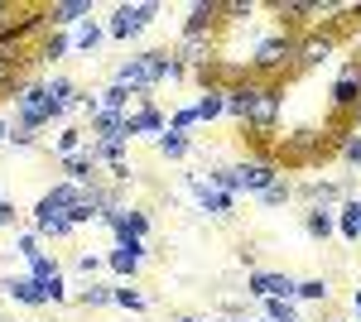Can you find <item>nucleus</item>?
Listing matches in <instances>:
<instances>
[{"label":"nucleus","instance_id":"nucleus-17","mask_svg":"<svg viewBox=\"0 0 361 322\" xmlns=\"http://www.w3.org/2000/svg\"><path fill=\"white\" fill-rule=\"evenodd\" d=\"M154 78L159 87H178V82H188V68L173 58V49H154Z\"/></svg>","mask_w":361,"mask_h":322},{"label":"nucleus","instance_id":"nucleus-44","mask_svg":"<svg viewBox=\"0 0 361 322\" xmlns=\"http://www.w3.org/2000/svg\"><path fill=\"white\" fill-rule=\"evenodd\" d=\"M5 10H10V0H0V20H5Z\"/></svg>","mask_w":361,"mask_h":322},{"label":"nucleus","instance_id":"nucleus-38","mask_svg":"<svg viewBox=\"0 0 361 322\" xmlns=\"http://www.w3.org/2000/svg\"><path fill=\"white\" fill-rule=\"evenodd\" d=\"M342 44L352 49V58H361V25H352L347 34H342Z\"/></svg>","mask_w":361,"mask_h":322},{"label":"nucleus","instance_id":"nucleus-3","mask_svg":"<svg viewBox=\"0 0 361 322\" xmlns=\"http://www.w3.org/2000/svg\"><path fill=\"white\" fill-rule=\"evenodd\" d=\"M173 58L188 68V78L202 68H217L222 63V34H193V29H178L173 39Z\"/></svg>","mask_w":361,"mask_h":322},{"label":"nucleus","instance_id":"nucleus-32","mask_svg":"<svg viewBox=\"0 0 361 322\" xmlns=\"http://www.w3.org/2000/svg\"><path fill=\"white\" fill-rule=\"evenodd\" d=\"M73 269H78L87 284H92V279H97V274L106 269V260H102V255H92V250H78V255H73Z\"/></svg>","mask_w":361,"mask_h":322},{"label":"nucleus","instance_id":"nucleus-16","mask_svg":"<svg viewBox=\"0 0 361 322\" xmlns=\"http://www.w3.org/2000/svg\"><path fill=\"white\" fill-rule=\"evenodd\" d=\"M333 231H337V212H333V207H308V212H304V236H308V241L323 245Z\"/></svg>","mask_w":361,"mask_h":322},{"label":"nucleus","instance_id":"nucleus-9","mask_svg":"<svg viewBox=\"0 0 361 322\" xmlns=\"http://www.w3.org/2000/svg\"><path fill=\"white\" fill-rule=\"evenodd\" d=\"M106 226H111L116 241H149V231H154V221H149L145 207H116L106 216Z\"/></svg>","mask_w":361,"mask_h":322},{"label":"nucleus","instance_id":"nucleus-4","mask_svg":"<svg viewBox=\"0 0 361 322\" xmlns=\"http://www.w3.org/2000/svg\"><path fill=\"white\" fill-rule=\"evenodd\" d=\"M328 111L333 116H357L361 111V58H342L333 73V87H328Z\"/></svg>","mask_w":361,"mask_h":322},{"label":"nucleus","instance_id":"nucleus-47","mask_svg":"<svg viewBox=\"0 0 361 322\" xmlns=\"http://www.w3.org/2000/svg\"><path fill=\"white\" fill-rule=\"evenodd\" d=\"M0 197H5V192H0Z\"/></svg>","mask_w":361,"mask_h":322},{"label":"nucleus","instance_id":"nucleus-15","mask_svg":"<svg viewBox=\"0 0 361 322\" xmlns=\"http://www.w3.org/2000/svg\"><path fill=\"white\" fill-rule=\"evenodd\" d=\"M87 144H92L87 125H63V130H58V140H54V159H58V163L73 159V154H82Z\"/></svg>","mask_w":361,"mask_h":322},{"label":"nucleus","instance_id":"nucleus-26","mask_svg":"<svg viewBox=\"0 0 361 322\" xmlns=\"http://www.w3.org/2000/svg\"><path fill=\"white\" fill-rule=\"evenodd\" d=\"M299 303H328V298H333V279H323V274H318V279H299Z\"/></svg>","mask_w":361,"mask_h":322},{"label":"nucleus","instance_id":"nucleus-19","mask_svg":"<svg viewBox=\"0 0 361 322\" xmlns=\"http://www.w3.org/2000/svg\"><path fill=\"white\" fill-rule=\"evenodd\" d=\"M106 39V25H97V15L73 29V54H97V44Z\"/></svg>","mask_w":361,"mask_h":322},{"label":"nucleus","instance_id":"nucleus-30","mask_svg":"<svg viewBox=\"0 0 361 322\" xmlns=\"http://www.w3.org/2000/svg\"><path fill=\"white\" fill-rule=\"evenodd\" d=\"M116 308H126V313H145V308H149V298L140 294L135 284H116Z\"/></svg>","mask_w":361,"mask_h":322},{"label":"nucleus","instance_id":"nucleus-31","mask_svg":"<svg viewBox=\"0 0 361 322\" xmlns=\"http://www.w3.org/2000/svg\"><path fill=\"white\" fill-rule=\"evenodd\" d=\"M15 255H20V260L44 255V241H39V231H34V226H29V231H15Z\"/></svg>","mask_w":361,"mask_h":322},{"label":"nucleus","instance_id":"nucleus-10","mask_svg":"<svg viewBox=\"0 0 361 322\" xmlns=\"http://www.w3.org/2000/svg\"><path fill=\"white\" fill-rule=\"evenodd\" d=\"M145 255H149L145 241H116L111 250H106V269H111L121 284H130V279L140 274V265H145Z\"/></svg>","mask_w":361,"mask_h":322},{"label":"nucleus","instance_id":"nucleus-24","mask_svg":"<svg viewBox=\"0 0 361 322\" xmlns=\"http://www.w3.org/2000/svg\"><path fill=\"white\" fill-rule=\"evenodd\" d=\"M255 202H260V207H284V202H294V178H289V173H279V178L260 192Z\"/></svg>","mask_w":361,"mask_h":322},{"label":"nucleus","instance_id":"nucleus-40","mask_svg":"<svg viewBox=\"0 0 361 322\" xmlns=\"http://www.w3.org/2000/svg\"><path fill=\"white\" fill-rule=\"evenodd\" d=\"M10 140V116H0V144Z\"/></svg>","mask_w":361,"mask_h":322},{"label":"nucleus","instance_id":"nucleus-46","mask_svg":"<svg viewBox=\"0 0 361 322\" xmlns=\"http://www.w3.org/2000/svg\"><path fill=\"white\" fill-rule=\"evenodd\" d=\"M236 322H265V318H236Z\"/></svg>","mask_w":361,"mask_h":322},{"label":"nucleus","instance_id":"nucleus-2","mask_svg":"<svg viewBox=\"0 0 361 322\" xmlns=\"http://www.w3.org/2000/svg\"><path fill=\"white\" fill-rule=\"evenodd\" d=\"M154 15H164V5L159 0H126V5H111V20H106V39L116 44H130L140 39Z\"/></svg>","mask_w":361,"mask_h":322},{"label":"nucleus","instance_id":"nucleus-33","mask_svg":"<svg viewBox=\"0 0 361 322\" xmlns=\"http://www.w3.org/2000/svg\"><path fill=\"white\" fill-rule=\"evenodd\" d=\"M197 125H202V120H197V111H193V106H178L173 116H169V130L188 135V140H193V130H197Z\"/></svg>","mask_w":361,"mask_h":322},{"label":"nucleus","instance_id":"nucleus-37","mask_svg":"<svg viewBox=\"0 0 361 322\" xmlns=\"http://www.w3.org/2000/svg\"><path fill=\"white\" fill-rule=\"evenodd\" d=\"M15 226H20V207L10 197H0V231H15Z\"/></svg>","mask_w":361,"mask_h":322},{"label":"nucleus","instance_id":"nucleus-22","mask_svg":"<svg viewBox=\"0 0 361 322\" xmlns=\"http://www.w3.org/2000/svg\"><path fill=\"white\" fill-rule=\"evenodd\" d=\"M29 226L39 231V241H73L78 236V226L68 216H44V221H29Z\"/></svg>","mask_w":361,"mask_h":322},{"label":"nucleus","instance_id":"nucleus-45","mask_svg":"<svg viewBox=\"0 0 361 322\" xmlns=\"http://www.w3.org/2000/svg\"><path fill=\"white\" fill-rule=\"evenodd\" d=\"M352 125H357V130H361V111H357V116H352Z\"/></svg>","mask_w":361,"mask_h":322},{"label":"nucleus","instance_id":"nucleus-1","mask_svg":"<svg viewBox=\"0 0 361 322\" xmlns=\"http://www.w3.org/2000/svg\"><path fill=\"white\" fill-rule=\"evenodd\" d=\"M333 159V149H328V135H323V125H299V130L279 135L275 140V163L284 168H313V163Z\"/></svg>","mask_w":361,"mask_h":322},{"label":"nucleus","instance_id":"nucleus-7","mask_svg":"<svg viewBox=\"0 0 361 322\" xmlns=\"http://www.w3.org/2000/svg\"><path fill=\"white\" fill-rule=\"evenodd\" d=\"M337 49H342V34H333V29H313V34H299V73H313V68L333 63Z\"/></svg>","mask_w":361,"mask_h":322},{"label":"nucleus","instance_id":"nucleus-39","mask_svg":"<svg viewBox=\"0 0 361 322\" xmlns=\"http://www.w3.org/2000/svg\"><path fill=\"white\" fill-rule=\"evenodd\" d=\"M236 260H241L246 269H255V245H246V241H241V250H236Z\"/></svg>","mask_w":361,"mask_h":322},{"label":"nucleus","instance_id":"nucleus-14","mask_svg":"<svg viewBox=\"0 0 361 322\" xmlns=\"http://www.w3.org/2000/svg\"><path fill=\"white\" fill-rule=\"evenodd\" d=\"M68 54H73V34L54 29V34H49V39L34 49V63H39V68H49V73H58V63H63Z\"/></svg>","mask_w":361,"mask_h":322},{"label":"nucleus","instance_id":"nucleus-34","mask_svg":"<svg viewBox=\"0 0 361 322\" xmlns=\"http://www.w3.org/2000/svg\"><path fill=\"white\" fill-rule=\"evenodd\" d=\"M10 149H39V130H29V125H15L10 120V140H5Z\"/></svg>","mask_w":361,"mask_h":322},{"label":"nucleus","instance_id":"nucleus-35","mask_svg":"<svg viewBox=\"0 0 361 322\" xmlns=\"http://www.w3.org/2000/svg\"><path fill=\"white\" fill-rule=\"evenodd\" d=\"M337 159L347 163V168H361V130L352 135V140H347V144H342V149H337Z\"/></svg>","mask_w":361,"mask_h":322},{"label":"nucleus","instance_id":"nucleus-23","mask_svg":"<svg viewBox=\"0 0 361 322\" xmlns=\"http://www.w3.org/2000/svg\"><path fill=\"white\" fill-rule=\"evenodd\" d=\"M197 120H217V116H226V87H207L202 97L193 101Z\"/></svg>","mask_w":361,"mask_h":322},{"label":"nucleus","instance_id":"nucleus-21","mask_svg":"<svg viewBox=\"0 0 361 322\" xmlns=\"http://www.w3.org/2000/svg\"><path fill=\"white\" fill-rule=\"evenodd\" d=\"M78 303L92 308V313H97V308H116V284H97V279H92V284L78 289Z\"/></svg>","mask_w":361,"mask_h":322},{"label":"nucleus","instance_id":"nucleus-20","mask_svg":"<svg viewBox=\"0 0 361 322\" xmlns=\"http://www.w3.org/2000/svg\"><path fill=\"white\" fill-rule=\"evenodd\" d=\"M154 154H159V159H188V154H193V140L178 135V130H164L154 140Z\"/></svg>","mask_w":361,"mask_h":322},{"label":"nucleus","instance_id":"nucleus-8","mask_svg":"<svg viewBox=\"0 0 361 322\" xmlns=\"http://www.w3.org/2000/svg\"><path fill=\"white\" fill-rule=\"evenodd\" d=\"M299 294V279L294 274H275V269H250L246 274V298H294Z\"/></svg>","mask_w":361,"mask_h":322},{"label":"nucleus","instance_id":"nucleus-43","mask_svg":"<svg viewBox=\"0 0 361 322\" xmlns=\"http://www.w3.org/2000/svg\"><path fill=\"white\" fill-rule=\"evenodd\" d=\"M352 20H357V25H361V0H357V5H352Z\"/></svg>","mask_w":361,"mask_h":322},{"label":"nucleus","instance_id":"nucleus-12","mask_svg":"<svg viewBox=\"0 0 361 322\" xmlns=\"http://www.w3.org/2000/svg\"><path fill=\"white\" fill-rule=\"evenodd\" d=\"M0 294L10 298V303H25V308H49V294H44L39 279H29V274H10V279H0Z\"/></svg>","mask_w":361,"mask_h":322},{"label":"nucleus","instance_id":"nucleus-27","mask_svg":"<svg viewBox=\"0 0 361 322\" xmlns=\"http://www.w3.org/2000/svg\"><path fill=\"white\" fill-rule=\"evenodd\" d=\"M130 97H135V92H126L121 82H106V87L97 92V101H102V111H116V116H121V111L130 106Z\"/></svg>","mask_w":361,"mask_h":322},{"label":"nucleus","instance_id":"nucleus-11","mask_svg":"<svg viewBox=\"0 0 361 322\" xmlns=\"http://www.w3.org/2000/svg\"><path fill=\"white\" fill-rule=\"evenodd\" d=\"M97 10H92V0H49V25L63 29V34H73V29L92 20Z\"/></svg>","mask_w":361,"mask_h":322},{"label":"nucleus","instance_id":"nucleus-42","mask_svg":"<svg viewBox=\"0 0 361 322\" xmlns=\"http://www.w3.org/2000/svg\"><path fill=\"white\" fill-rule=\"evenodd\" d=\"M173 322H207V318H193V313H183V318H173Z\"/></svg>","mask_w":361,"mask_h":322},{"label":"nucleus","instance_id":"nucleus-28","mask_svg":"<svg viewBox=\"0 0 361 322\" xmlns=\"http://www.w3.org/2000/svg\"><path fill=\"white\" fill-rule=\"evenodd\" d=\"M197 207H202L207 216H217V221H226V216H231V207H236V197L217 188V192H207V197H197Z\"/></svg>","mask_w":361,"mask_h":322},{"label":"nucleus","instance_id":"nucleus-36","mask_svg":"<svg viewBox=\"0 0 361 322\" xmlns=\"http://www.w3.org/2000/svg\"><path fill=\"white\" fill-rule=\"evenodd\" d=\"M39 289L49 294V303H63V298H68V279H63V274H54V279H44Z\"/></svg>","mask_w":361,"mask_h":322},{"label":"nucleus","instance_id":"nucleus-13","mask_svg":"<svg viewBox=\"0 0 361 322\" xmlns=\"http://www.w3.org/2000/svg\"><path fill=\"white\" fill-rule=\"evenodd\" d=\"M183 29H193V34H222V0H193Z\"/></svg>","mask_w":361,"mask_h":322},{"label":"nucleus","instance_id":"nucleus-18","mask_svg":"<svg viewBox=\"0 0 361 322\" xmlns=\"http://www.w3.org/2000/svg\"><path fill=\"white\" fill-rule=\"evenodd\" d=\"M337 231H342V241L361 245V197H347L337 207Z\"/></svg>","mask_w":361,"mask_h":322},{"label":"nucleus","instance_id":"nucleus-29","mask_svg":"<svg viewBox=\"0 0 361 322\" xmlns=\"http://www.w3.org/2000/svg\"><path fill=\"white\" fill-rule=\"evenodd\" d=\"M25 274L29 279H39V284H44V279H54V274H63V265H58V255H49V250H44V255H34V260H25Z\"/></svg>","mask_w":361,"mask_h":322},{"label":"nucleus","instance_id":"nucleus-6","mask_svg":"<svg viewBox=\"0 0 361 322\" xmlns=\"http://www.w3.org/2000/svg\"><path fill=\"white\" fill-rule=\"evenodd\" d=\"M121 120H126L130 140H159L169 130V116L154 97H130V106L121 111Z\"/></svg>","mask_w":361,"mask_h":322},{"label":"nucleus","instance_id":"nucleus-5","mask_svg":"<svg viewBox=\"0 0 361 322\" xmlns=\"http://www.w3.org/2000/svg\"><path fill=\"white\" fill-rule=\"evenodd\" d=\"M111 82H121L126 92H135V97H149V92H159V78H154V49H140V54L121 58L111 68Z\"/></svg>","mask_w":361,"mask_h":322},{"label":"nucleus","instance_id":"nucleus-41","mask_svg":"<svg viewBox=\"0 0 361 322\" xmlns=\"http://www.w3.org/2000/svg\"><path fill=\"white\" fill-rule=\"evenodd\" d=\"M352 308H357V318H361V284L352 289Z\"/></svg>","mask_w":361,"mask_h":322},{"label":"nucleus","instance_id":"nucleus-25","mask_svg":"<svg viewBox=\"0 0 361 322\" xmlns=\"http://www.w3.org/2000/svg\"><path fill=\"white\" fill-rule=\"evenodd\" d=\"M265 322H304L299 318V298H265Z\"/></svg>","mask_w":361,"mask_h":322}]
</instances>
